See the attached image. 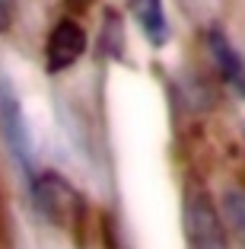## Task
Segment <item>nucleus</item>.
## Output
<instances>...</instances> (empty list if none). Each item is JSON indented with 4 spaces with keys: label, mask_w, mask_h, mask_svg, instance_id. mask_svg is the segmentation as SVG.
<instances>
[{
    "label": "nucleus",
    "mask_w": 245,
    "mask_h": 249,
    "mask_svg": "<svg viewBox=\"0 0 245 249\" xmlns=\"http://www.w3.org/2000/svg\"><path fill=\"white\" fill-rule=\"evenodd\" d=\"M32 198H35L38 211L45 220H51L54 227L77 230L80 217H83V198L80 192L58 173H42L32 179Z\"/></svg>",
    "instance_id": "1"
},
{
    "label": "nucleus",
    "mask_w": 245,
    "mask_h": 249,
    "mask_svg": "<svg viewBox=\"0 0 245 249\" xmlns=\"http://www.w3.org/2000/svg\"><path fill=\"white\" fill-rule=\"evenodd\" d=\"M185 233L188 249H229L223 217L204 192H191L185 201Z\"/></svg>",
    "instance_id": "2"
},
{
    "label": "nucleus",
    "mask_w": 245,
    "mask_h": 249,
    "mask_svg": "<svg viewBox=\"0 0 245 249\" xmlns=\"http://www.w3.org/2000/svg\"><path fill=\"white\" fill-rule=\"evenodd\" d=\"M0 131L7 138L10 150L16 154L19 166L26 173H32V144H29V128H26V118H22L19 99H16L13 87H10L7 77H0Z\"/></svg>",
    "instance_id": "3"
},
{
    "label": "nucleus",
    "mask_w": 245,
    "mask_h": 249,
    "mask_svg": "<svg viewBox=\"0 0 245 249\" xmlns=\"http://www.w3.org/2000/svg\"><path fill=\"white\" fill-rule=\"evenodd\" d=\"M86 52V32L80 29L73 19H61L48 36V48H45V61H48V71L58 73L67 71L70 64H77Z\"/></svg>",
    "instance_id": "4"
},
{
    "label": "nucleus",
    "mask_w": 245,
    "mask_h": 249,
    "mask_svg": "<svg viewBox=\"0 0 245 249\" xmlns=\"http://www.w3.org/2000/svg\"><path fill=\"white\" fill-rule=\"evenodd\" d=\"M207 42H210V52H213V61H216V67H220V73L245 96V64L236 54V48L229 45V38H226L220 29H210Z\"/></svg>",
    "instance_id": "5"
},
{
    "label": "nucleus",
    "mask_w": 245,
    "mask_h": 249,
    "mask_svg": "<svg viewBox=\"0 0 245 249\" xmlns=\"http://www.w3.org/2000/svg\"><path fill=\"white\" fill-rule=\"evenodd\" d=\"M131 13L140 22L144 36L153 45H166L169 38V22H166V10H163V0H131Z\"/></svg>",
    "instance_id": "6"
},
{
    "label": "nucleus",
    "mask_w": 245,
    "mask_h": 249,
    "mask_svg": "<svg viewBox=\"0 0 245 249\" xmlns=\"http://www.w3.org/2000/svg\"><path fill=\"white\" fill-rule=\"evenodd\" d=\"M223 214L229 220V227L236 230V236L245 240V192L242 189L223 192Z\"/></svg>",
    "instance_id": "7"
},
{
    "label": "nucleus",
    "mask_w": 245,
    "mask_h": 249,
    "mask_svg": "<svg viewBox=\"0 0 245 249\" xmlns=\"http://www.w3.org/2000/svg\"><path fill=\"white\" fill-rule=\"evenodd\" d=\"M13 22V0H0V32L10 29Z\"/></svg>",
    "instance_id": "8"
}]
</instances>
